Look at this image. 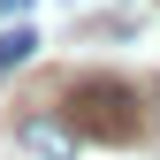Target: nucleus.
<instances>
[{"mask_svg": "<svg viewBox=\"0 0 160 160\" xmlns=\"http://www.w3.org/2000/svg\"><path fill=\"white\" fill-rule=\"evenodd\" d=\"M61 114H69V130L76 137H99V145H130L137 137V92L122 84V76H69V92H61Z\"/></svg>", "mask_w": 160, "mask_h": 160, "instance_id": "1", "label": "nucleus"}, {"mask_svg": "<svg viewBox=\"0 0 160 160\" xmlns=\"http://www.w3.org/2000/svg\"><path fill=\"white\" fill-rule=\"evenodd\" d=\"M15 145H23L31 160H69L76 152V130H69L61 107H53V114H23V122H15Z\"/></svg>", "mask_w": 160, "mask_h": 160, "instance_id": "2", "label": "nucleus"}, {"mask_svg": "<svg viewBox=\"0 0 160 160\" xmlns=\"http://www.w3.org/2000/svg\"><path fill=\"white\" fill-rule=\"evenodd\" d=\"M31 53H38V31L31 23H8V31H0V76H15Z\"/></svg>", "mask_w": 160, "mask_h": 160, "instance_id": "3", "label": "nucleus"}, {"mask_svg": "<svg viewBox=\"0 0 160 160\" xmlns=\"http://www.w3.org/2000/svg\"><path fill=\"white\" fill-rule=\"evenodd\" d=\"M0 15H23V0H0Z\"/></svg>", "mask_w": 160, "mask_h": 160, "instance_id": "4", "label": "nucleus"}]
</instances>
